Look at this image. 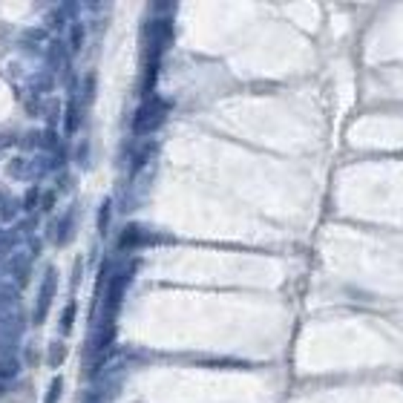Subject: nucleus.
Listing matches in <instances>:
<instances>
[{"mask_svg":"<svg viewBox=\"0 0 403 403\" xmlns=\"http://www.w3.org/2000/svg\"><path fill=\"white\" fill-rule=\"evenodd\" d=\"M170 112V104L161 101V99H147L138 110H136V118H133V133L136 136H147L153 130H158L161 124H165Z\"/></svg>","mask_w":403,"mask_h":403,"instance_id":"f257e3e1","label":"nucleus"},{"mask_svg":"<svg viewBox=\"0 0 403 403\" xmlns=\"http://www.w3.org/2000/svg\"><path fill=\"white\" fill-rule=\"evenodd\" d=\"M130 285V273H116L107 285V294H104V322L112 329V320H116L118 309H121V300H124V291Z\"/></svg>","mask_w":403,"mask_h":403,"instance_id":"f03ea898","label":"nucleus"},{"mask_svg":"<svg viewBox=\"0 0 403 403\" xmlns=\"http://www.w3.org/2000/svg\"><path fill=\"white\" fill-rule=\"evenodd\" d=\"M55 285H58V277H55V271L50 268L46 271V277L41 282V297H38V309H35V322H43L46 311H50V302L55 297Z\"/></svg>","mask_w":403,"mask_h":403,"instance_id":"7ed1b4c3","label":"nucleus"},{"mask_svg":"<svg viewBox=\"0 0 403 403\" xmlns=\"http://www.w3.org/2000/svg\"><path fill=\"white\" fill-rule=\"evenodd\" d=\"M144 242V231L138 228V225H130V228H127L121 236H118V248H136V245H141Z\"/></svg>","mask_w":403,"mask_h":403,"instance_id":"20e7f679","label":"nucleus"},{"mask_svg":"<svg viewBox=\"0 0 403 403\" xmlns=\"http://www.w3.org/2000/svg\"><path fill=\"white\" fill-rule=\"evenodd\" d=\"M61 392H63V380H61V378H55V380L50 383V392H46V397H43V403H58V397H61Z\"/></svg>","mask_w":403,"mask_h":403,"instance_id":"39448f33","label":"nucleus"},{"mask_svg":"<svg viewBox=\"0 0 403 403\" xmlns=\"http://www.w3.org/2000/svg\"><path fill=\"white\" fill-rule=\"evenodd\" d=\"M72 320H75V302H70L67 309H63V320H61V331L63 334L72 331Z\"/></svg>","mask_w":403,"mask_h":403,"instance_id":"423d86ee","label":"nucleus"},{"mask_svg":"<svg viewBox=\"0 0 403 403\" xmlns=\"http://www.w3.org/2000/svg\"><path fill=\"white\" fill-rule=\"evenodd\" d=\"M67 110H70V112H67V133L72 136V133H75V124H78V112H75L78 107H75V101H70Z\"/></svg>","mask_w":403,"mask_h":403,"instance_id":"0eeeda50","label":"nucleus"},{"mask_svg":"<svg viewBox=\"0 0 403 403\" xmlns=\"http://www.w3.org/2000/svg\"><path fill=\"white\" fill-rule=\"evenodd\" d=\"M72 41H70V46L78 52L81 50V43H84V26H72V35H70Z\"/></svg>","mask_w":403,"mask_h":403,"instance_id":"6e6552de","label":"nucleus"},{"mask_svg":"<svg viewBox=\"0 0 403 403\" xmlns=\"http://www.w3.org/2000/svg\"><path fill=\"white\" fill-rule=\"evenodd\" d=\"M107 222H110V202H104V207H101V216H99V231H101V234L107 231Z\"/></svg>","mask_w":403,"mask_h":403,"instance_id":"1a4fd4ad","label":"nucleus"},{"mask_svg":"<svg viewBox=\"0 0 403 403\" xmlns=\"http://www.w3.org/2000/svg\"><path fill=\"white\" fill-rule=\"evenodd\" d=\"M61 358H63V349H61V346H55V349L50 351V360H52V366H58V363H61Z\"/></svg>","mask_w":403,"mask_h":403,"instance_id":"9d476101","label":"nucleus"},{"mask_svg":"<svg viewBox=\"0 0 403 403\" xmlns=\"http://www.w3.org/2000/svg\"><path fill=\"white\" fill-rule=\"evenodd\" d=\"M35 199H38V190H32L29 196H26V207H29V205H35Z\"/></svg>","mask_w":403,"mask_h":403,"instance_id":"9b49d317","label":"nucleus"}]
</instances>
